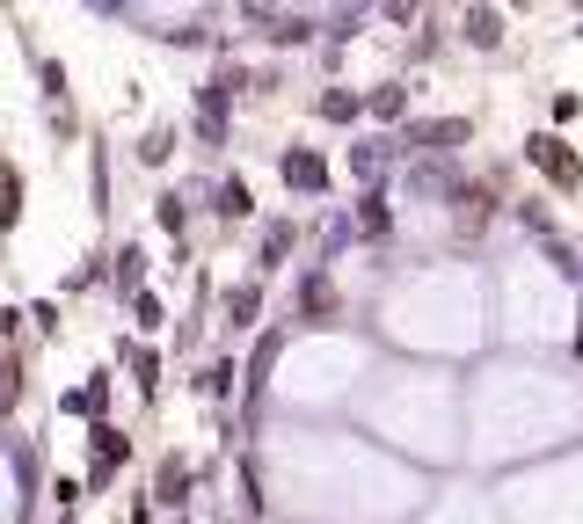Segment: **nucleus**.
<instances>
[{
  "label": "nucleus",
  "instance_id": "obj_5",
  "mask_svg": "<svg viewBox=\"0 0 583 524\" xmlns=\"http://www.w3.org/2000/svg\"><path fill=\"white\" fill-rule=\"evenodd\" d=\"M117 459H124V437L117 429H96V474H110Z\"/></svg>",
  "mask_w": 583,
  "mask_h": 524
},
{
  "label": "nucleus",
  "instance_id": "obj_11",
  "mask_svg": "<svg viewBox=\"0 0 583 524\" xmlns=\"http://www.w3.org/2000/svg\"><path fill=\"white\" fill-rule=\"evenodd\" d=\"M0 219L15 226V175H8V167H0Z\"/></svg>",
  "mask_w": 583,
  "mask_h": 524
},
{
  "label": "nucleus",
  "instance_id": "obj_10",
  "mask_svg": "<svg viewBox=\"0 0 583 524\" xmlns=\"http://www.w3.org/2000/svg\"><path fill=\"white\" fill-rule=\"evenodd\" d=\"M139 262H146L139 248H124V255H117V285H139Z\"/></svg>",
  "mask_w": 583,
  "mask_h": 524
},
{
  "label": "nucleus",
  "instance_id": "obj_2",
  "mask_svg": "<svg viewBox=\"0 0 583 524\" xmlns=\"http://www.w3.org/2000/svg\"><path fill=\"white\" fill-rule=\"evenodd\" d=\"M533 161L547 167V175H555V183H576V161H569V153H561V139H533Z\"/></svg>",
  "mask_w": 583,
  "mask_h": 524
},
{
  "label": "nucleus",
  "instance_id": "obj_7",
  "mask_svg": "<svg viewBox=\"0 0 583 524\" xmlns=\"http://www.w3.org/2000/svg\"><path fill=\"white\" fill-rule=\"evenodd\" d=\"M321 117H336V124L358 117V96H321Z\"/></svg>",
  "mask_w": 583,
  "mask_h": 524
},
{
  "label": "nucleus",
  "instance_id": "obj_1",
  "mask_svg": "<svg viewBox=\"0 0 583 524\" xmlns=\"http://www.w3.org/2000/svg\"><path fill=\"white\" fill-rule=\"evenodd\" d=\"M285 183H292V190H321V183H328L321 153H285Z\"/></svg>",
  "mask_w": 583,
  "mask_h": 524
},
{
  "label": "nucleus",
  "instance_id": "obj_12",
  "mask_svg": "<svg viewBox=\"0 0 583 524\" xmlns=\"http://www.w3.org/2000/svg\"><path fill=\"white\" fill-rule=\"evenodd\" d=\"M183 481H190V474H183V466H169V474H161V502H183Z\"/></svg>",
  "mask_w": 583,
  "mask_h": 524
},
{
  "label": "nucleus",
  "instance_id": "obj_4",
  "mask_svg": "<svg viewBox=\"0 0 583 524\" xmlns=\"http://www.w3.org/2000/svg\"><path fill=\"white\" fill-rule=\"evenodd\" d=\"M467 37H474V45H496V37H504V23H496V15H488V8H474V15H467Z\"/></svg>",
  "mask_w": 583,
  "mask_h": 524
},
{
  "label": "nucleus",
  "instance_id": "obj_6",
  "mask_svg": "<svg viewBox=\"0 0 583 524\" xmlns=\"http://www.w3.org/2000/svg\"><path fill=\"white\" fill-rule=\"evenodd\" d=\"M219 212H226V219H248V183H226V190H219Z\"/></svg>",
  "mask_w": 583,
  "mask_h": 524
},
{
  "label": "nucleus",
  "instance_id": "obj_9",
  "mask_svg": "<svg viewBox=\"0 0 583 524\" xmlns=\"http://www.w3.org/2000/svg\"><path fill=\"white\" fill-rule=\"evenodd\" d=\"M132 313H139L146 328H161V299H153V291H139V299H132Z\"/></svg>",
  "mask_w": 583,
  "mask_h": 524
},
{
  "label": "nucleus",
  "instance_id": "obj_8",
  "mask_svg": "<svg viewBox=\"0 0 583 524\" xmlns=\"http://www.w3.org/2000/svg\"><path fill=\"white\" fill-rule=\"evenodd\" d=\"M153 372H161V364H153V350H132V379H139L146 394H153Z\"/></svg>",
  "mask_w": 583,
  "mask_h": 524
},
{
  "label": "nucleus",
  "instance_id": "obj_3",
  "mask_svg": "<svg viewBox=\"0 0 583 524\" xmlns=\"http://www.w3.org/2000/svg\"><path fill=\"white\" fill-rule=\"evenodd\" d=\"M15 401H23V364H15V358H0V415H8Z\"/></svg>",
  "mask_w": 583,
  "mask_h": 524
}]
</instances>
